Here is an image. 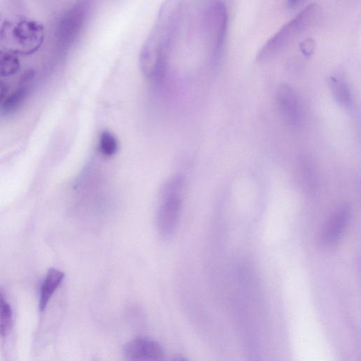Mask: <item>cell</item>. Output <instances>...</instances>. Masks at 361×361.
I'll use <instances>...</instances> for the list:
<instances>
[{"mask_svg": "<svg viewBox=\"0 0 361 361\" xmlns=\"http://www.w3.org/2000/svg\"><path fill=\"white\" fill-rule=\"evenodd\" d=\"M8 92V87L7 85L0 80V104H2L6 99Z\"/></svg>", "mask_w": 361, "mask_h": 361, "instance_id": "obj_13", "label": "cell"}, {"mask_svg": "<svg viewBox=\"0 0 361 361\" xmlns=\"http://www.w3.org/2000/svg\"><path fill=\"white\" fill-rule=\"evenodd\" d=\"M276 103L286 122L298 126L301 120V108L295 92L288 85H281L277 90Z\"/></svg>", "mask_w": 361, "mask_h": 361, "instance_id": "obj_5", "label": "cell"}, {"mask_svg": "<svg viewBox=\"0 0 361 361\" xmlns=\"http://www.w3.org/2000/svg\"><path fill=\"white\" fill-rule=\"evenodd\" d=\"M18 59L12 53L6 50H0V75L8 76L19 71Z\"/></svg>", "mask_w": 361, "mask_h": 361, "instance_id": "obj_10", "label": "cell"}, {"mask_svg": "<svg viewBox=\"0 0 361 361\" xmlns=\"http://www.w3.org/2000/svg\"><path fill=\"white\" fill-rule=\"evenodd\" d=\"M313 45L314 44L311 43V40L304 41L303 44L301 45V47H303L302 51H304L306 55H310V52L313 50Z\"/></svg>", "mask_w": 361, "mask_h": 361, "instance_id": "obj_14", "label": "cell"}, {"mask_svg": "<svg viewBox=\"0 0 361 361\" xmlns=\"http://www.w3.org/2000/svg\"><path fill=\"white\" fill-rule=\"evenodd\" d=\"M44 38V27L32 20L5 21L0 29V42L13 54L30 55L39 49Z\"/></svg>", "mask_w": 361, "mask_h": 361, "instance_id": "obj_1", "label": "cell"}, {"mask_svg": "<svg viewBox=\"0 0 361 361\" xmlns=\"http://www.w3.org/2000/svg\"><path fill=\"white\" fill-rule=\"evenodd\" d=\"M172 361H187L183 357L180 355H176L173 359Z\"/></svg>", "mask_w": 361, "mask_h": 361, "instance_id": "obj_15", "label": "cell"}, {"mask_svg": "<svg viewBox=\"0 0 361 361\" xmlns=\"http://www.w3.org/2000/svg\"><path fill=\"white\" fill-rule=\"evenodd\" d=\"M99 149L105 156L114 154L118 148V142L114 135L111 133L103 132L99 137Z\"/></svg>", "mask_w": 361, "mask_h": 361, "instance_id": "obj_12", "label": "cell"}, {"mask_svg": "<svg viewBox=\"0 0 361 361\" xmlns=\"http://www.w3.org/2000/svg\"><path fill=\"white\" fill-rule=\"evenodd\" d=\"M181 186L180 178L171 180L164 189L161 203L158 213V226L160 232L167 236L176 228L181 206Z\"/></svg>", "mask_w": 361, "mask_h": 361, "instance_id": "obj_3", "label": "cell"}, {"mask_svg": "<svg viewBox=\"0 0 361 361\" xmlns=\"http://www.w3.org/2000/svg\"><path fill=\"white\" fill-rule=\"evenodd\" d=\"M318 15V6L312 3L282 26L259 50L257 58L267 60L285 48L296 36L307 29Z\"/></svg>", "mask_w": 361, "mask_h": 361, "instance_id": "obj_2", "label": "cell"}, {"mask_svg": "<svg viewBox=\"0 0 361 361\" xmlns=\"http://www.w3.org/2000/svg\"><path fill=\"white\" fill-rule=\"evenodd\" d=\"M30 85L19 82L18 87L7 96L2 103V111L6 114L15 111L19 108L29 94Z\"/></svg>", "mask_w": 361, "mask_h": 361, "instance_id": "obj_8", "label": "cell"}, {"mask_svg": "<svg viewBox=\"0 0 361 361\" xmlns=\"http://www.w3.org/2000/svg\"><path fill=\"white\" fill-rule=\"evenodd\" d=\"M63 277V272L55 268L49 269L41 286L39 302V308L41 311L46 308L50 298L59 286Z\"/></svg>", "mask_w": 361, "mask_h": 361, "instance_id": "obj_7", "label": "cell"}, {"mask_svg": "<svg viewBox=\"0 0 361 361\" xmlns=\"http://www.w3.org/2000/svg\"><path fill=\"white\" fill-rule=\"evenodd\" d=\"M329 86L336 100L343 106L349 107L351 105V94L348 85L342 79L337 77H331Z\"/></svg>", "mask_w": 361, "mask_h": 361, "instance_id": "obj_9", "label": "cell"}, {"mask_svg": "<svg viewBox=\"0 0 361 361\" xmlns=\"http://www.w3.org/2000/svg\"><path fill=\"white\" fill-rule=\"evenodd\" d=\"M13 323L12 310L0 290V335L5 336L10 331Z\"/></svg>", "mask_w": 361, "mask_h": 361, "instance_id": "obj_11", "label": "cell"}, {"mask_svg": "<svg viewBox=\"0 0 361 361\" xmlns=\"http://www.w3.org/2000/svg\"><path fill=\"white\" fill-rule=\"evenodd\" d=\"M350 217V209L347 205L338 208L326 224L322 234L321 241L326 246L335 244L345 228Z\"/></svg>", "mask_w": 361, "mask_h": 361, "instance_id": "obj_6", "label": "cell"}, {"mask_svg": "<svg viewBox=\"0 0 361 361\" xmlns=\"http://www.w3.org/2000/svg\"><path fill=\"white\" fill-rule=\"evenodd\" d=\"M124 355L128 361H160L163 350L154 340L137 338L126 345Z\"/></svg>", "mask_w": 361, "mask_h": 361, "instance_id": "obj_4", "label": "cell"}]
</instances>
